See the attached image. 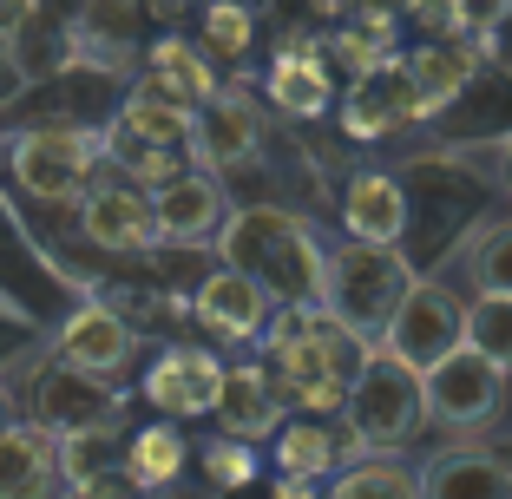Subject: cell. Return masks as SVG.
Here are the masks:
<instances>
[{
  "instance_id": "1",
  "label": "cell",
  "mask_w": 512,
  "mask_h": 499,
  "mask_svg": "<svg viewBox=\"0 0 512 499\" xmlns=\"http://www.w3.org/2000/svg\"><path fill=\"white\" fill-rule=\"evenodd\" d=\"M263 342H270V375L276 388H283V401H296V408H342L348 381L362 375V362L375 355V342H362V335H348L335 316H322L316 303L302 309H270V322H263Z\"/></svg>"
},
{
  "instance_id": "2",
  "label": "cell",
  "mask_w": 512,
  "mask_h": 499,
  "mask_svg": "<svg viewBox=\"0 0 512 499\" xmlns=\"http://www.w3.org/2000/svg\"><path fill=\"white\" fill-rule=\"evenodd\" d=\"M217 250H224V270L250 276L270 309H302L316 303L322 289V243L309 237V224L276 204H250V211L224 217L217 224Z\"/></svg>"
},
{
  "instance_id": "3",
  "label": "cell",
  "mask_w": 512,
  "mask_h": 499,
  "mask_svg": "<svg viewBox=\"0 0 512 499\" xmlns=\"http://www.w3.org/2000/svg\"><path fill=\"white\" fill-rule=\"evenodd\" d=\"M414 289V263L394 250V243H348V250H322V289L316 309L335 316L348 335L381 342L394 303Z\"/></svg>"
},
{
  "instance_id": "4",
  "label": "cell",
  "mask_w": 512,
  "mask_h": 499,
  "mask_svg": "<svg viewBox=\"0 0 512 499\" xmlns=\"http://www.w3.org/2000/svg\"><path fill=\"white\" fill-rule=\"evenodd\" d=\"M342 421H348V447L355 454H394V447H407L427 421L421 375L375 348L362 362V375L348 381V394H342Z\"/></svg>"
},
{
  "instance_id": "5",
  "label": "cell",
  "mask_w": 512,
  "mask_h": 499,
  "mask_svg": "<svg viewBox=\"0 0 512 499\" xmlns=\"http://www.w3.org/2000/svg\"><path fill=\"white\" fill-rule=\"evenodd\" d=\"M99 152H106L112 165L132 171L138 191H158L165 178H178V171H184V152H191V112L132 92V99H125V112L106 125Z\"/></svg>"
},
{
  "instance_id": "6",
  "label": "cell",
  "mask_w": 512,
  "mask_h": 499,
  "mask_svg": "<svg viewBox=\"0 0 512 499\" xmlns=\"http://www.w3.org/2000/svg\"><path fill=\"white\" fill-rule=\"evenodd\" d=\"M453 348H467V303H460L447 283L414 276V289L394 303L388 329H381V355H394V362L414 368V375H427L434 362H447Z\"/></svg>"
},
{
  "instance_id": "7",
  "label": "cell",
  "mask_w": 512,
  "mask_h": 499,
  "mask_svg": "<svg viewBox=\"0 0 512 499\" xmlns=\"http://www.w3.org/2000/svg\"><path fill=\"white\" fill-rule=\"evenodd\" d=\"M92 171H99V138L79 132V125H33L14 138V178L27 184V197L40 204H73L92 191Z\"/></svg>"
},
{
  "instance_id": "8",
  "label": "cell",
  "mask_w": 512,
  "mask_h": 499,
  "mask_svg": "<svg viewBox=\"0 0 512 499\" xmlns=\"http://www.w3.org/2000/svg\"><path fill=\"white\" fill-rule=\"evenodd\" d=\"M33 427H46L53 440L119 427V394H112L106 375H86L73 362H46L33 375Z\"/></svg>"
},
{
  "instance_id": "9",
  "label": "cell",
  "mask_w": 512,
  "mask_h": 499,
  "mask_svg": "<svg viewBox=\"0 0 512 499\" xmlns=\"http://www.w3.org/2000/svg\"><path fill=\"white\" fill-rule=\"evenodd\" d=\"M421 408L440 427H480L506 408V375L473 348H453L447 362H434L421 375Z\"/></svg>"
},
{
  "instance_id": "10",
  "label": "cell",
  "mask_w": 512,
  "mask_h": 499,
  "mask_svg": "<svg viewBox=\"0 0 512 499\" xmlns=\"http://www.w3.org/2000/svg\"><path fill=\"white\" fill-rule=\"evenodd\" d=\"M414 119H421V106H414L407 60H375L368 73L348 79V92H342V132L348 138H388Z\"/></svg>"
},
{
  "instance_id": "11",
  "label": "cell",
  "mask_w": 512,
  "mask_h": 499,
  "mask_svg": "<svg viewBox=\"0 0 512 499\" xmlns=\"http://www.w3.org/2000/svg\"><path fill=\"white\" fill-rule=\"evenodd\" d=\"M217 388H224V362L204 355V348H171L158 355L145 375V401L165 421H191V414H211L217 408Z\"/></svg>"
},
{
  "instance_id": "12",
  "label": "cell",
  "mask_w": 512,
  "mask_h": 499,
  "mask_svg": "<svg viewBox=\"0 0 512 499\" xmlns=\"http://www.w3.org/2000/svg\"><path fill=\"white\" fill-rule=\"evenodd\" d=\"M79 224H86V237L99 243V250H119V257H138V250L158 243L151 191H138V184H92Z\"/></svg>"
},
{
  "instance_id": "13",
  "label": "cell",
  "mask_w": 512,
  "mask_h": 499,
  "mask_svg": "<svg viewBox=\"0 0 512 499\" xmlns=\"http://www.w3.org/2000/svg\"><path fill=\"white\" fill-rule=\"evenodd\" d=\"M256 138H263V125H256V106L243 99V92H224V86H217L211 99L191 112V152L204 158L211 171L243 165V158L256 152Z\"/></svg>"
},
{
  "instance_id": "14",
  "label": "cell",
  "mask_w": 512,
  "mask_h": 499,
  "mask_svg": "<svg viewBox=\"0 0 512 499\" xmlns=\"http://www.w3.org/2000/svg\"><path fill=\"white\" fill-rule=\"evenodd\" d=\"M151 224L165 243H197L224 224V191H217L211 171H178L151 191Z\"/></svg>"
},
{
  "instance_id": "15",
  "label": "cell",
  "mask_w": 512,
  "mask_h": 499,
  "mask_svg": "<svg viewBox=\"0 0 512 499\" xmlns=\"http://www.w3.org/2000/svg\"><path fill=\"white\" fill-rule=\"evenodd\" d=\"M480 60H486V40H473V46H460V40H427L421 53L407 60V79H414V106H421V119H440L453 99H467Z\"/></svg>"
},
{
  "instance_id": "16",
  "label": "cell",
  "mask_w": 512,
  "mask_h": 499,
  "mask_svg": "<svg viewBox=\"0 0 512 499\" xmlns=\"http://www.w3.org/2000/svg\"><path fill=\"white\" fill-rule=\"evenodd\" d=\"M211 414L224 421L230 440H263V434L283 427V388H276L270 368H256V362L224 368V388H217V408Z\"/></svg>"
},
{
  "instance_id": "17",
  "label": "cell",
  "mask_w": 512,
  "mask_h": 499,
  "mask_svg": "<svg viewBox=\"0 0 512 499\" xmlns=\"http://www.w3.org/2000/svg\"><path fill=\"white\" fill-rule=\"evenodd\" d=\"M421 499H512V467L493 447H440L421 473Z\"/></svg>"
},
{
  "instance_id": "18",
  "label": "cell",
  "mask_w": 512,
  "mask_h": 499,
  "mask_svg": "<svg viewBox=\"0 0 512 499\" xmlns=\"http://www.w3.org/2000/svg\"><path fill=\"white\" fill-rule=\"evenodd\" d=\"M60 486V440L46 427H0V499H53Z\"/></svg>"
},
{
  "instance_id": "19",
  "label": "cell",
  "mask_w": 512,
  "mask_h": 499,
  "mask_svg": "<svg viewBox=\"0 0 512 499\" xmlns=\"http://www.w3.org/2000/svg\"><path fill=\"white\" fill-rule=\"evenodd\" d=\"M60 362H73V368H86V375H106L112 381L125 362H132V329H125V316H119V309H106V303L73 309L66 329H60Z\"/></svg>"
},
{
  "instance_id": "20",
  "label": "cell",
  "mask_w": 512,
  "mask_h": 499,
  "mask_svg": "<svg viewBox=\"0 0 512 499\" xmlns=\"http://www.w3.org/2000/svg\"><path fill=\"white\" fill-rule=\"evenodd\" d=\"M197 322L211 335H224V342H256L263 322H270V296H263L250 276L217 270V276L197 283Z\"/></svg>"
},
{
  "instance_id": "21",
  "label": "cell",
  "mask_w": 512,
  "mask_h": 499,
  "mask_svg": "<svg viewBox=\"0 0 512 499\" xmlns=\"http://www.w3.org/2000/svg\"><path fill=\"white\" fill-rule=\"evenodd\" d=\"M138 92H145V99H165V106L197 112V106L217 92V73H211V60H204L197 46L158 40V46L145 53V79H138Z\"/></svg>"
},
{
  "instance_id": "22",
  "label": "cell",
  "mask_w": 512,
  "mask_h": 499,
  "mask_svg": "<svg viewBox=\"0 0 512 499\" xmlns=\"http://www.w3.org/2000/svg\"><path fill=\"white\" fill-rule=\"evenodd\" d=\"M342 230H348V243H401V230H407V191L388 178V171H362V178H348Z\"/></svg>"
},
{
  "instance_id": "23",
  "label": "cell",
  "mask_w": 512,
  "mask_h": 499,
  "mask_svg": "<svg viewBox=\"0 0 512 499\" xmlns=\"http://www.w3.org/2000/svg\"><path fill=\"white\" fill-rule=\"evenodd\" d=\"M329 66H322L316 46H283L270 60V99L289 112V119H316L329 112Z\"/></svg>"
},
{
  "instance_id": "24",
  "label": "cell",
  "mask_w": 512,
  "mask_h": 499,
  "mask_svg": "<svg viewBox=\"0 0 512 499\" xmlns=\"http://www.w3.org/2000/svg\"><path fill=\"white\" fill-rule=\"evenodd\" d=\"M184 434L171 421H151L132 434V447H125V480L138 486V493H158V486H171L184 473Z\"/></svg>"
},
{
  "instance_id": "25",
  "label": "cell",
  "mask_w": 512,
  "mask_h": 499,
  "mask_svg": "<svg viewBox=\"0 0 512 499\" xmlns=\"http://www.w3.org/2000/svg\"><path fill=\"white\" fill-rule=\"evenodd\" d=\"M73 40L86 53H106V60H125L138 40V0H86L73 20Z\"/></svg>"
},
{
  "instance_id": "26",
  "label": "cell",
  "mask_w": 512,
  "mask_h": 499,
  "mask_svg": "<svg viewBox=\"0 0 512 499\" xmlns=\"http://www.w3.org/2000/svg\"><path fill=\"white\" fill-rule=\"evenodd\" d=\"M335 434L322 421H289L276 427V467H283V480H316V473L335 467Z\"/></svg>"
},
{
  "instance_id": "27",
  "label": "cell",
  "mask_w": 512,
  "mask_h": 499,
  "mask_svg": "<svg viewBox=\"0 0 512 499\" xmlns=\"http://www.w3.org/2000/svg\"><path fill=\"white\" fill-rule=\"evenodd\" d=\"M467 348L486 355L499 375H512V296H480V303H467Z\"/></svg>"
},
{
  "instance_id": "28",
  "label": "cell",
  "mask_w": 512,
  "mask_h": 499,
  "mask_svg": "<svg viewBox=\"0 0 512 499\" xmlns=\"http://www.w3.org/2000/svg\"><path fill=\"white\" fill-rule=\"evenodd\" d=\"M329 499H421V480L401 460H362L329 486Z\"/></svg>"
},
{
  "instance_id": "29",
  "label": "cell",
  "mask_w": 512,
  "mask_h": 499,
  "mask_svg": "<svg viewBox=\"0 0 512 499\" xmlns=\"http://www.w3.org/2000/svg\"><path fill=\"white\" fill-rule=\"evenodd\" d=\"M467 276L480 296H512V224H486L467 250Z\"/></svg>"
},
{
  "instance_id": "30",
  "label": "cell",
  "mask_w": 512,
  "mask_h": 499,
  "mask_svg": "<svg viewBox=\"0 0 512 499\" xmlns=\"http://www.w3.org/2000/svg\"><path fill=\"white\" fill-rule=\"evenodd\" d=\"M60 473L73 486H99V480H106V473H112V427L60 440Z\"/></svg>"
},
{
  "instance_id": "31",
  "label": "cell",
  "mask_w": 512,
  "mask_h": 499,
  "mask_svg": "<svg viewBox=\"0 0 512 499\" xmlns=\"http://www.w3.org/2000/svg\"><path fill=\"white\" fill-rule=\"evenodd\" d=\"M250 33H256L250 7H237V0H211V7H204V40H211V53L243 60V53H250Z\"/></svg>"
},
{
  "instance_id": "32",
  "label": "cell",
  "mask_w": 512,
  "mask_h": 499,
  "mask_svg": "<svg viewBox=\"0 0 512 499\" xmlns=\"http://www.w3.org/2000/svg\"><path fill=\"white\" fill-rule=\"evenodd\" d=\"M204 480H211V493H230V486H250L256 480V454H250V440H211L204 447Z\"/></svg>"
},
{
  "instance_id": "33",
  "label": "cell",
  "mask_w": 512,
  "mask_h": 499,
  "mask_svg": "<svg viewBox=\"0 0 512 499\" xmlns=\"http://www.w3.org/2000/svg\"><path fill=\"white\" fill-rule=\"evenodd\" d=\"M453 14H460V33H467V40H486V33L512 14V0H453Z\"/></svg>"
},
{
  "instance_id": "34",
  "label": "cell",
  "mask_w": 512,
  "mask_h": 499,
  "mask_svg": "<svg viewBox=\"0 0 512 499\" xmlns=\"http://www.w3.org/2000/svg\"><path fill=\"white\" fill-rule=\"evenodd\" d=\"M329 53L348 66V73H368L375 60H388V53H381V40H375L368 27H355V33H342V40H329Z\"/></svg>"
},
{
  "instance_id": "35",
  "label": "cell",
  "mask_w": 512,
  "mask_h": 499,
  "mask_svg": "<svg viewBox=\"0 0 512 499\" xmlns=\"http://www.w3.org/2000/svg\"><path fill=\"white\" fill-rule=\"evenodd\" d=\"M270 499H316V493H309V480H276Z\"/></svg>"
},
{
  "instance_id": "36",
  "label": "cell",
  "mask_w": 512,
  "mask_h": 499,
  "mask_svg": "<svg viewBox=\"0 0 512 499\" xmlns=\"http://www.w3.org/2000/svg\"><path fill=\"white\" fill-rule=\"evenodd\" d=\"M499 171H506V191H512V138H506V152H499Z\"/></svg>"
},
{
  "instance_id": "37",
  "label": "cell",
  "mask_w": 512,
  "mask_h": 499,
  "mask_svg": "<svg viewBox=\"0 0 512 499\" xmlns=\"http://www.w3.org/2000/svg\"><path fill=\"white\" fill-rule=\"evenodd\" d=\"M0 427H7V388H0Z\"/></svg>"
},
{
  "instance_id": "38",
  "label": "cell",
  "mask_w": 512,
  "mask_h": 499,
  "mask_svg": "<svg viewBox=\"0 0 512 499\" xmlns=\"http://www.w3.org/2000/svg\"><path fill=\"white\" fill-rule=\"evenodd\" d=\"M237 7H256V0H237Z\"/></svg>"
}]
</instances>
